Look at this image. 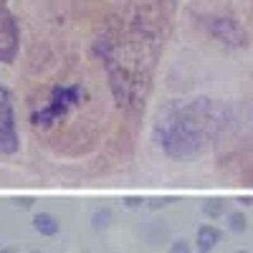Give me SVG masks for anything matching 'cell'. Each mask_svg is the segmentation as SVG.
Listing matches in <instances>:
<instances>
[{"label": "cell", "instance_id": "1", "mask_svg": "<svg viewBox=\"0 0 253 253\" xmlns=\"http://www.w3.org/2000/svg\"><path fill=\"white\" fill-rule=\"evenodd\" d=\"M213 132V119L208 114V104L195 101L187 107H175L165 117H160L157 134L160 144L172 157H190L203 150V142H208Z\"/></svg>", "mask_w": 253, "mask_h": 253}, {"label": "cell", "instance_id": "2", "mask_svg": "<svg viewBox=\"0 0 253 253\" xmlns=\"http://www.w3.org/2000/svg\"><path fill=\"white\" fill-rule=\"evenodd\" d=\"M18 152V132L13 117V101L5 86H0V155Z\"/></svg>", "mask_w": 253, "mask_h": 253}, {"label": "cell", "instance_id": "3", "mask_svg": "<svg viewBox=\"0 0 253 253\" xmlns=\"http://www.w3.org/2000/svg\"><path fill=\"white\" fill-rule=\"evenodd\" d=\"M18 53V23L8 8V0H0V61L13 63Z\"/></svg>", "mask_w": 253, "mask_h": 253}, {"label": "cell", "instance_id": "4", "mask_svg": "<svg viewBox=\"0 0 253 253\" xmlns=\"http://www.w3.org/2000/svg\"><path fill=\"white\" fill-rule=\"evenodd\" d=\"M218 243H220V230H218L215 225H200V228H198L195 246H198V251H200V253L213 251Z\"/></svg>", "mask_w": 253, "mask_h": 253}, {"label": "cell", "instance_id": "5", "mask_svg": "<svg viewBox=\"0 0 253 253\" xmlns=\"http://www.w3.org/2000/svg\"><path fill=\"white\" fill-rule=\"evenodd\" d=\"M33 228L38 230L41 236H56L58 228H61V223H58V218L51 215V213H38V215L33 218Z\"/></svg>", "mask_w": 253, "mask_h": 253}, {"label": "cell", "instance_id": "6", "mask_svg": "<svg viewBox=\"0 0 253 253\" xmlns=\"http://www.w3.org/2000/svg\"><path fill=\"white\" fill-rule=\"evenodd\" d=\"M228 220H230V230H236V233H238V230H246V218L241 213H233Z\"/></svg>", "mask_w": 253, "mask_h": 253}, {"label": "cell", "instance_id": "7", "mask_svg": "<svg viewBox=\"0 0 253 253\" xmlns=\"http://www.w3.org/2000/svg\"><path fill=\"white\" fill-rule=\"evenodd\" d=\"M109 218H112L109 210H99V213L94 215V225H96V228H107V225H109Z\"/></svg>", "mask_w": 253, "mask_h": 253}, {"label": "cell", "instance_id": "8", "mask_svg": "<svg viewBox=\"0 0 253 253\" xmlns=\"http://www.w3.org/2000/svg\"><path fill=\"white\" fill-rule=\"evenodd\" d=\"M170 253H190V243H187L185 238H177V241H172Z\"/></svg>", "mask_w": 253, "mask_h": 253}, {"label": "cell", "instance_id": "9", "mask_svg": "<svg viewBox=\"0 0 253 253\" xmlns=\"http://www.w3.org/2000/svg\"><path fill=\"white\" fill-rule=\"evenodd\" d=\"M205 213L208 215H218V213H223V203L220 200H210V203H205Z\"/></svg>", "mask_w": 253, "mask_h": 253}, {"label": "cell", "instance_id": "10", "mask_svg": "<svg viewBox=\"0 0 253 253\" xmlns=\"http://www.w3.org/2000/svg\"><path fill=\"white\" fill-rule=\"evenodd\" d=\"M0 253H15L13 248H0Z\"/></svg>", "mask_w": 253, "mask_h": 253}, {"label": "cell", "instance_id": "11", "mask_svg": "<svg viewBox=\"0 0 253 253\" xmlns=\"http://www.w3.org/2000/svg\"><path fill=\"white\" fill-rule=\"evenodd\" d=\"M236 253H248V251H236Z\"/></svg>", "mask_w": 253, "mask_h": 253}, {"label": "cell", "instance_id": "12", "mask_svg": "<svg viewBox=\"0 0 253 253\" xmlns=\"http://www.w3.org/2000/svg\"><path fill=\"white\" fill-rule=\"evenodd\" d=\"M31 253H41V251H31Z\"/></svg>", "mask_w": 253, "mask_h": 253}]
</instances>
